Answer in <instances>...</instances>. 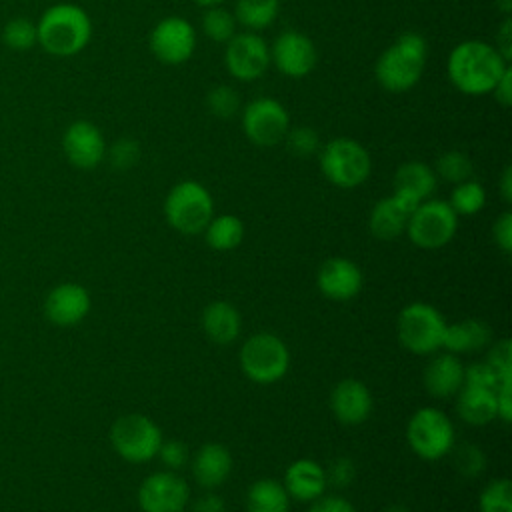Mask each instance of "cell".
I'll list each match as a JSON object with an SVG mask.
<instances>
[{"label": "cell", "mask_w": 512, "mask_h": 512, "mask_svg": "<svg viewBox=\"0 0 512 512\" xmlns=\"http://www.w3.org/2000/svg\"><path fill=\"white\" fill-rule=\"evenodd\" d=\"M446 70L456 90L466 96H484L508 70V60L488 42L464 40L452 48Z\"/></svg>", "instance_id": "obj_1"}, {"label": "cell", "mask_w": 512, "mask_h": 512, "mask_svg": "<svg viewBox=\"0 0 512 512\" xmlns=\"http://www.w3.org/2000/svg\"><path fill=\"white\" fill-rule=\"evenodd\" d=\"M38 44L52 56H74L82 52L92 38V20L76 4L60 2L42 12L36 22Z\"/></svg>", "instance_id": "obj_2"}, {"label": "cell", "mask_w": 512, "mask_h": 512, "mask_svg": "<svg viewBox=\"0 0 512 512\" xmlns=\"http://www.w3.org/2000/svg\"><path fill=\"white\" fill-rule=\"evenodd\" d=\"M428 56V44L418 32L400 34L376 60L374 74L388 92H406L420 80Z\"/></svg>", "instance_id": "obj_3"}, {"label": "cell", "mask_w": 512, "mask_h": 512, "mask_svg": "<svg viewBox=\"0 0 512 512\" xmlns=\"http://www.w3.org/2000/svg\"><path fill=\"white\" fill-rule=\"evenodd\" d=\"M164 216L176 232L200 234L214 216L212 194L196 180H182L166 194Z\"/></svg>", "instance_id": "obj_4"}, {"label": "cell", "mask_w": 512, "mask_h": 512, "mask_svg": "<svg viewBox=\"0 0 512 512\" xmlns=\"http://www.w3.org/2000/svg\"><path fill=\"white\" fill-rule=\"evenodd\" d=\"M406 440L418 458L436 462L454 450L456 430L442 410L422 406L408 420Z\"/></svg>", "instance_id": "obj_5"}, {"label": "cell", "mask_w": 512, "mask_h": 512, "mask_svg": "<svg viewBox=\"0 0 512 512\" xmlns=\"http://www.w3.org/2000/svg\"><path fill=\"white\" fill-rule=\"evenodd\" d=\"M240 368L256 384H274L290 368V350L272 332L252 334L240 348Z\"/></svg>", "instance_id": "obj_6"}, {"label": "cell", "mask_w": 512, "mask_h": 512, "mask_svg": "<svg viewBox=\"0 0 512 512\" xmlns=\"http://www.w3.org/2000/svg\"><path fill=\"white\" fill-rule=\"evenodd\" d=\"M320 170L326 180L338 188H356L364 184L372 170L368 150L354 138H334L320 152Z\"/></svg>", "instance_id": "obj_7"}, {"label": "cell", "mask_w": 512, "mask_h": 512, "mask_svg": "<svg viewBox=\"0 0 512 512\" xmlns=\"http://www.w3.org/2000/svg\"><path fill=\"white\" fill-rule=\"evenodd\" d=\"M446 320L438 308L426 302H412L404 306L396 320V334L400 344L412 354H432L442 348Z\"/></svg>", "instance_id": "obj_8"}, {"label": "cell", "mask_w": 512, "mask_h": 512, "mask_svg": "<svg viewBox=\"0 0 512 512\" xmlns=\"http://www.w3.org/2000/svg\"><path fill=\"white\" fill-rule=\"evenodd\" d=\"M458 228V214L444 200L420 202L406 224L410 242L422 250H436L446 246Z\"/></svg>", "instance_id": "obj_9"}, {"label": "cell", "mask_w": 512, "mask_h": 512, "mask_svg": "<svg viewBox=\"0 0 512 512\" xmlns=\"http://www.w3.org/2000/svg\"><path fill=\"white\" fill-rule=\"evenodd\" d=\"M162 430L144 414L120 416L110 428V442L120 458L132 464L150 462L162 444Z\"/></svg>", "instance_id": "obj_10"}, {"label": "cell", "mask_w": 512, "mask_h": 512, "mask_svg": "<svg viewBox=\"0 0 512 512\" xmlns=\"http://www.w3.org/2000/svg\"><path fill=\"white\" fill-rule=\"evenodd\" d=\"M242 130L246 138L260 148L276 146L290 130V116L278 100L260 96L244 106Z\"/></svg>", "instance_id": "obj_11"}, {"label": "cell", "mask_w": 512, "mask_h": 512, "mask_svg": "<svg viewBox=\"0 0 512 512\" xmlns=\"http://www.w3.org/2000/svg\"><path fill=\"white\" fill-rule=\"evenodd\" d=\"M196 48V32L182 16L162 18L150 32V50L162 64H184Z\"/></svg>", "instance_id": "obj_12"}, {"label": "cell", "mask_w": 512, "mask_h": 512, "mask_svg": "<svg viewBox=\"0 0 512 512\" xmlns=\"http://www.w3.org/2000/svg\"><path fill=\"white\" fill-rule=\"evenodd\" d=\"M224 64L236 80L250 82L260 78L270 66V48L256 32L234 34L226 42Z\"/></svg>", "instance_id": "obj_13"}, {"label": "cell", "mask_w": 512, "mask_h": 512, "mask_svg": "<svg viewBox=\"0 0 512 512\" xmlns=\"http://www.w3.org/2000/svg\"><path fill=\"white\" fill-rule=\"evenodd\" d=\"M190 488L176 472H154L138 488L142 512H182L188 504Z\"/></svg>", "instance_id": "obj_14"}, {"label": "cell", "mask_w": 512, "mask_h": 512, "mask_svg": "<svg viewBox=\"0 0 512 512\" xmlns=\"http://www.w3.org/2000/svg\"><path fill=\"white\" fill-rule=\"evenodd\" d=\"M270 60L284 76L304 78L314 70L318 52L314 42L306 34L298 30H286L274 40Z\"/></svg>", "instance_id": "obj_15"}, {"label": "cell", "mask_w": 512, "mask_h": 512, "mask_svg": "<svg viewBox=\"0 0 512 512\" xmlns=\"http://www.w3.org/2000/svg\"><path fill=\"white\" fill-rule=\"evenodd\" d=\"M62 150L72 166L80 170H92L104 160L106 142L96 124L88 120H76L64 130Z\"/></svg>", "instance_id": "obj_16"}, {"label": "cell", "mask_w": 512, "mask_h": 512, "mask_svg": "<svg viewBox=\"0 0 512 512\" xmlns=\"http://www.w3.org/2000/svg\"><path fill=\"white\" fill-rule=\"evenodd\" d=\"M362 270L358 264L344 256L324 260L316 274L318 290L334 302H348L362 290Z\"/></svg>", "instance_id": "obj_17"}, {"label": "cell", "mask_w": 512, "mask_h": 512, "mask_svg": "<svg viewBox=\"0 0 512 512\" xmlns=\"http://www.w3.org/2000/svg\"><path fill=\"white\" fill-rule=\"evenodd\" d=\"M374 400L370 388L356 380L344 378L330 392V410L344 426H358L372 414Z\"/></svg>", "instance_id": "obj_18"}, {"label": "cell", "mask_w": 512, "mask_h": 512, "mask_svg": "<svg viewBox=\"0 0 512 512\" xmlns=\"http://www.w3.org/2000/svg\"><path fill=\"white\" fill-rule=\"evenodd\" d=\"M90 294L84 286L64 282L52 288L44 302L48 320L56 326H74L90 312Z\"/></svg>", "instance_id": "obj_19"}, {"label": "cell", "mask_w": 512, "mask_h": 512, "mask_svg": "<svg viewBox=\"0 0 512 512\" xmlns=\"http://www.w3.org/2000/svg\"><path fill=\"white\" fill-rule=\"evenodd\" d=\"M282 486L290 498L312 502L320 498L328 488L326 468H322L316 460L310 458L294 460L284 472Z\"/></svg>", "instance_id": "obj_20"}, {"label": "cell", "mask_w": 512, "mask_h": 512, "mask_svg": "<svg viewBox=\"0 0 512 512\" xmlns=\"http://www.w3.org/2000/svg\"><path fill=\"white\" fill-rule=\"evenodd\" d=\"M416 206L398 194L380 198L368 218V228L378 240H394L406 232L408 218Z\"/></svg>", "instance_id": "obj_21"}, {"label": "cell", "mask_w": 512, "mask_h": 512, "mask_svg": "<svg viewBox=\"0 0 512 512\" xmlns=\"http://www.w3.org/2000/svg\"><path fill=\"white\" fill-rule=\"evenodd\" d=\"M464 386V364L458 354L434 356L424 368V388L434 398H452Z\"/></svg>", "instance_id": "obj_22"}, {"label": "cell", "mask_w": 512, "mask_h": 512, "mask_svg": "<svg viewBox=\"0 0 512 512\" xmlns=\"http://www.w3.org/2000/svg\"><path fill=\"white\" fill-rule=\"evenodd\" d=\"M230 472H232V456L224 444L206 442L198 448V452L192 458L194 480L206 490H212L224 484Z\"/></svg>", "instance_id": "obj_23"}, {"label": "cell", "mask_w": 512, "mask_h": 512, "mask_svg": "<svg viewBox=\"0 0 512 512\" xmlns=\"http://www.w3.org/2000/svg\"><path fill=\"white\" fill-rule=\"evenodd\" d=\"M436 188V172L420 160L404 162L394 174V194L418 206L428 200Z\"/></svg>", "instance_id": "obj_24"}, {"label": "cell", "mask_w": 512, "mask_h": 512, "mask_svg": "<svg viewBox=\"0 0 512 512\" xmlns=\"http://www.w3.org/2000/svg\"><path fill=\"white\" fill-rule=\"evenodd\" d=\"M202 330L214 344H232L240 336L242 316L230 302H210L202 310Z\"/></svg>", "instance_id": "obj_25"}, {"label": "cell", "mask_w": 512, "mask_h": 512, "mask_svg": "<svg viewBox=\"0 0 512 512\" xmlns=\"http://www.w3.org/2000/svg\"><path fill=\"white\" fill-rule=\"evenodd\" d=\"M492 342V330L484 320L468 318L454 324H446L442 348L452 354L478 352Z\"/></svg>", "instance_id": "obj_26"}, {"label": "cell", "mask_w": 512, "mask_h": 512, "mask_svg": "<svg viewBox=\"0 0 512 512\" xmlns=\"http://www.w3.org/2000/svg\"><path fill=\"white\" fill-rule=\"evenodd\" d=\"M456 412L470 426H486L496 418V392L464 384L456 394Z\"/></svg>", "instance_id": "obj_27"}, {"label": "cell", "mask_w": 512, "mask_h": 512, "mask_svg": "<svg viewBox=\"0 0 512 512\" xmlns=\"http://www.w3.org/2000/svg\"><path fill=\"white\" fill-rule=\"evenodd\" d=\"M246 512H290V496L282 482L272 478L252 482L246 494Z\"/></svg>", "instance_id": "obj_28"}, {"label": "cell", "mask_w": 512, "mask_h": 512, "mask_svg": "<svg viewBox=\"0 0 512 512\" xmlns=\"http://www.w3.org/2000/svg\"><path fill=\"white\" fill-rule=\"evenodd\" d=\"M206 244L216 252L234 250L244 238V224L234 214L212 216L208 226L204 228Z\"/></svg>", "instance_id": "obj_29"}, {"label": "cell", "mask_w": 512, "mask_h": 512, "mask_svg": "<svg viewBox=\"0 0 512 512\" xmlns=\"http://www.w3.org/2000/svg\"><path fill=\"white\" fill-rule=\"evenodd\" d=\"M278 10V0H238L234 6V18L248 30H262L276 20Z\"/></svg>", "instance_id": "obj_30"}, {"label": "cell", "mask_w": 512, "mask_h": 512, "mask_svg": "<svg viewBox=\"0 0 512 512\" xmlns=\"http://www.w3.org/2000/svg\"><path fill=\"white\" fill-rule=\"evenodd\" d=\"M448 204L458 216H472V214H476L484 208L486 190L480 182L468 178V180L454 186Z\"/></svg>", "instance_id": "obj_31"}, {"label": "cell", "mask_w": 512, "mask_h": 512, "mask_svg": "<svg viewBox=\"0 0 512 512\" xmlns=\"http://www.w3.org/2000/svg\"><path fill=\"white\" fill-rule=\"evenodd\" d=\"M2 42L6 48L14 52H28L38 44L36 36V24L28 18H12L2 28Z\"/></svg>", "instance_id": "obj_32"}, {"label": "cell", "mask_w": 512, "mask_h": 512, "mask_svg": "<svg viewBox=\"0 0 512 512\" xmlns=\"http://www.w3.org/2000/svg\"><path fill=\"white\" fill-rule=\"evenodd\" d=\"M202 30L214 42H228L236 34V18L222 6L206 8L202 16Z\"/></svg>", "instance_id": "obj_33"}, {"label": "cell", "mask_w": 512, "mask_h": 512, "mask_svg": "<svg viewBox=\"0 0 512 512\" xmlns=\"http://www.w3.org/2000/svg\"><path fill=\"white\" fill-rule=\"evenodd\" d=\"M480 512H512V482L498 478L486 484L478 498Z\"/></svg>", "instance_id": "obj_34"}, {"label": "cell", "mask_w": 512, "mask_h": 512, "mask_svg": "<svg viewBox=\"0 0 512 512\" xmlns=\"http://www.w3.org/2000/svg\"><path fill=\"white\" fill-rule=\"evenodd\" d=\"M436 174L448 182L460 184L472 176V162L464 152L450 150L438 158Z\"/></svg>", "instance_id": "obj_35"}, {"label": "cell", "mask_w": 512, "mask_h": 512, "mask_svg": "<svg viewBox=\"0 0 512 512\" xmlns=\"http://www.w3.org/2000/svg\"><path fill=\"white\" fill-rule=\"evenodd\" d=\"M206 106L218 118H232L240 108V96L232 86L220 84L206 94Z\"/></svg>", "instance_id": "obj_36"}, {"label": "cell", "mask_w": 512, "mask_h": 512, "mask_svg": "<svg viewBox=\"0 0 512 512\" xmlns=\"http://www.w3.org/2000/svg\"><path fill=\"white\" fill-rule=\"evenodd\" d=\"M454 468L464 478H476L486 470V454L474 444H464L454 452Z\"/></svg>", "instance_id": "obj_37"}, {"label": "cell", "mask_w": 512, "mask_h": 512, "mask_svg": "<svg viewBox=\"0 0 512 512\" xmlns=\"http://www.w3.org/2000/svg\"><path fill=\"white\" fill-rule=\"evenodd\" d=\"M284 140L294 156H310L318 150V134L310 126H298L288 130Z\"/></svg>", "instance_id": "obj_38"}, {"label": "cell", "mask_w": 512, "mask_h": 512, "mask_svg": "<svg viewBox=\"0 0 512 512\" xmlns=\"http://www.w3.org/2000/svg\"><path fill=\"white\" fill-rule=\"evenodd\" d=\"M502 382H512V380H502L498 376V372L488 362H476V364H470L464 368V384L466 386H480V388L496 390V386Z\"/></svg>", "instance_id": "obj_39"}, {"label": "cell", "mask_w": 512, "mask_h": 512, "mask_svg": "<svg viewBox=\"0 0 512 512\" xmlns=\"http://www.w3.org/2000/svg\"><path fill=\"white\" fill-rule=\"evenodd\" d=\"M486 362L498 372L502 380H512V346L508 338H502L492 344Z\"/></svg>", "instance_id": "obj_40"}, {"label": "cell", "mask_w": 512, "mask_h": 512, "mask_svg": "<svg viewBox=\"0 0 512 512\" xmlns=\"http://www.w3.org/2000/svg\"><path fill=\"white\" fill-rule=\"evenodd\" d=\"M156 456H160V460L164 462L166 468L180 470L188 462L190 452H188V446L182 440L172 438V440H162Z\"/></svg>", "instance_id": "obj_41"}, {"label": "cell", "mask_w": 512, "mask_h": 512, "mask_svg": "<svg viewBox=\"0 0 512 512\" xmlns=\"http://www.w3.org/2000/svg\"><path fill=\"white\" fill-rule=\"evenodd\" d=\"M138 156H140V146L136 140H130V138L118 140L110 150V162L120 170L132 168L138 162Z\"/></svg>", "instance_id": "obj_42"}, {"label": "cell", "mask_w": 512, "mask_h": 512, "mask_svg": "<svg viewBox=\"0 0 512 512\" xmlns=\"http://www.w3.org/2000/svg\"><path fill=\"white\" fill-rule=\"evenodd\" d=\"M356 476V468H354V462L346 456H340L336 458L330 468L326 470V482L328 486H334V488H346L348 484H352Z\"/></svg>", "instance_id": "obj_43"}, {"label": "cell", "mask_w": 512, "mask_h": 512, "mask_svg": "<svg viewBox=\"0 0 512 512\" xmlns=\"http://www.w3.org/2000/svg\"><path fill=\"white\" fill-rule=\"evenodd\" d=\"M494 242L498 244V248L504 254L512 252V214L510 212H502L498 216V220L494 222Z\"/></svg>", "instance_id": "obj_44"}, {"label": "cell", "mask_w": 512, "mask_h": 512, "mask_svg": "<svg viewBox=\"0 0 512 512\" xmlns=\"http://www.w3.org/2000/svg\"><path fill=\"white\" fill-rule=\"evenodd\" d=\"M308 512H356V508L352 506L350 500L332 494V496H320L316 500H312V506Z\"/></svg>", "instance_id": "obj_45"}, {"label": "cell", "mask_w": 512, "mask_h": 512, "mask_svg": "<svg viewBox=\"0 0 512 512\" xmlns=\"http://www.w3.org/2000/svg\"><path fill=\"white\" fill-rule=\"evenodd\" d=\"M512 382H502L496 386V418L510 422L512 418Z\"/></svg>", "instance_id": "obj_46"}, {"label": "cell", "mask_w": 512, "mask_h": 512, "mask_svg": "<svg viewBox=\"0 0 512 512\" xmlns=\"http://www.w3.org/2000/svg\"><path fill=\"white\" fill-rule=\"evenodd\" d=\"M194 512H226V502L222 496L206 492L194 502Z\"/></svg>", "instance_id": "obj_47"}, {"label": "cell", "mask_w": 512, "mask_h": 512, "mask_svg": "<svg viewBox=\"0 0 512 512\" xmlns=\"http://www.w3.org/2000/svg\"><path fill=\"white\" fill-rule=\"evenodd\" d=\"M496 50L504 56V60H510V52H512V22H510V18H504V22L498 30Z\"/></svg>", "instance_id": "obj_48"}, {"label": "cell", "mask_w": 512, "mask_h": 512, "mask_svg": "<svg viewBox=\"0 0 512 512\" xmlns=\"http://www.w3.org/2000/svg\"><path fill=\"white\" fill-rule=\"evenodd\" d=\"M510 80H512V70H510V66H508V70L502 74V78L498 80V84H496V86H494V90H492L494 98H496L502 106H510V104H512Z\"/></svg>", "instance_id": "obj_49"}, {"label": "cell", "mask_w": 512, "mask_h": 512, "mask_svg": "<svg viewBox=\"0 0 512 512\" xmlns=\"http://www.w3.org/2000/svg\"><path fill=\"white\" fill-rule=\"evenodd\" d=\"M500 194L504 202H512V168L506 166L500 176Z\"/></svg>", "instance_id": "obj_50"}, {"label": "cell", "mask_w": 512, "mask_h": 512, "mask_svg": "<svg viewBox=\"0 0 512 512\" xmlns=\"http://www.w3.org/2000/svg\"><path fill=\"white\" fill-rule=\"evenodd\" d=\"M194 2L204 8H214V6H220L224 0H194Z\"/></svg>", "instance_id": "obj_51"}, {"label": "cell", "mask_w": 512, "mask_h": 512, "mask_svg": "<svg viewBox=\"0 0 512 512\" xmlns=\"http://www.w3.org/2000/svg\"><path fill=\"white\" fill-rule=\"evenodd\" d=\"M382 512H410V510L406 506H402V504H392V506L384 508Z\"/></svg>", "instance_id": "obj_52"}]
</instances>
